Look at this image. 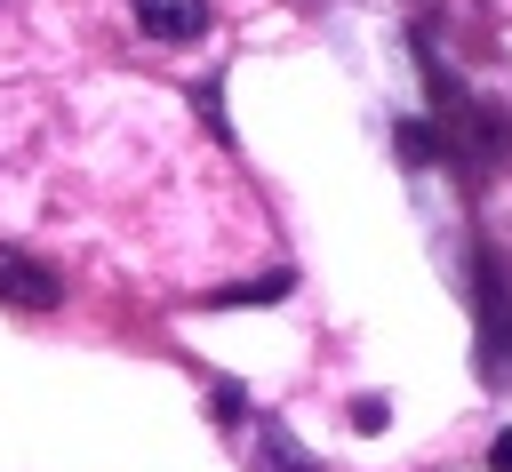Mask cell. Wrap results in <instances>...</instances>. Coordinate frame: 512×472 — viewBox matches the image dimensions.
<instances>
[{
	"label": "cell",
	"instance_id": "obj_1",
	"mask_svg": "<svg viewBox=\"0 0 512 472\" xmlns=\"http://www.w3.org/2000/svg\"><path fill=\"white\" fill-rule=\"evenodd\" d=\"M56 296H64L56 264H40V256H24L16 240H0V304H16V312H48Z\"/></svg>",
	"mask_w": 512,
	"mask_h": 472
},
{
	"label": "cell",
	"instance_id": "obj_2",
	"mask_svg": "<svg viewBox=\"0 0 512 472\" xmlns=\"http://www.w3.org/2000/svg\"><path fill=\"white\" fill-rule=\"evenodd\" d=\"M144 40H200L208 32V0H136Z\"/></svg>",
	"mask_w": 512,
	"mask_h": 472
},
{
	"label": "cell",
	"instance_id": "obj_3",
	"mask_svg": "<svg viewBox=\"0 0 512 472\" xmlns=\"http://www.w3.org/2000/svg\"><path fill=\"white\" fill-rule=\"evenodd\" d=\"M256 464H264V472H312V456H304L280 424H256Z\"/></svg>",
	"mask_w": 512,
	"mask_h": 472
},
{
	"label": "cell",
	"instance_id": "obj_4",
	"mask_svg": "<svg viewBox=\"0 0 512 472\" xmlns=\"http://www.w3.org/2000/svg\"><path fill=\"white\" fill-rule=\"evenodd\" d=\"M488 464H496V472H512V432H504V440L488 448Z\"/></svg>",
	"mask_w": 512,
	"mask_h": 472
}]
</instances>
